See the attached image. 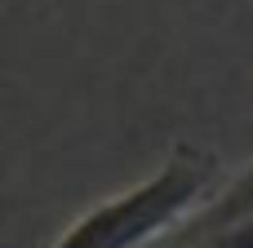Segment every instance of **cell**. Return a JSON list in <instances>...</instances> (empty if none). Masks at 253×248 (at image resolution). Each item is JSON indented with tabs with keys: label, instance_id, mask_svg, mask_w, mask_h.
<instances>
[{
	"label": "cell",
	"instance_id": "obj_2",
	"mask_svg": "<svg viewBox=\"0 0 253 248\" xmlns=\"http://www.w3.org/2000/svg\"><path fill=\"white\" fill-rule=\"evenodd\" d=\"M245 226H253V164L213 200V209L200 213V226L196 231L209 244H218V240H227V235H236Z\"/></svg>",
	"mask_w": 253,
	"mask_h": 248
},
{
	"label": "cell",
	"instance_id": "obj_3",
	"mask_svg": "<svg viewBox=\"0 0 253 248\" xmlns=\"http://www.w3.org/2000/svg\"><path fill=\"white\" fill-rule=\"evenodd\" d=\"M213 248H253V226L236 231V235H227V240H218Z\"/></svg>",
	"mask_w": 253,
	"mask_h": 248
},
{
	"label": "cell",
	"instance_id": "obj_1",
	"mask_svg": "<svg viewBox=\"0 0 253 248\" xmlns=\"http://www.w3.org/2000/svg\"><path fill=\"white\" fill-rule=\"evenodd\" d=\"M218 169H222L218 151H209L191 138L173 142L147 182L93 204L49 248H147L165 231L205 213V200L218 186Z\"/></svg>",
	"mask_w": 253,
	"mask_h": 248
}]
</instances>
